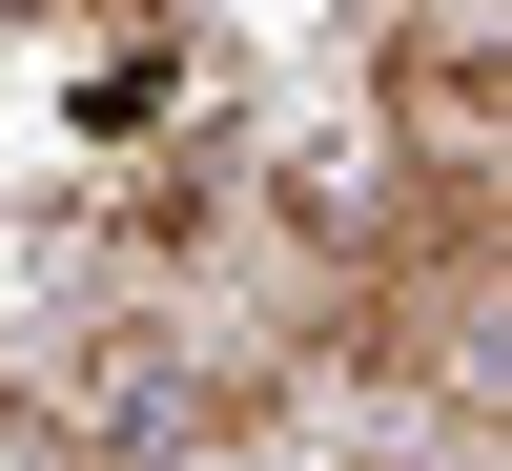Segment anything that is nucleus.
Here are the masks:
<instances>
[{
	"label": "nucleus",
	"instance_id": "obj_1",
	"mask_svg": "<svg viewBox=\"0 0 512 471\" xmlns=\"http://www.w3.org/2000/svg\"><path fill=\"white\" fill-rule=\"evenodd\" d=\"M369 144L410 185H492L512 164V0H390L369 41Z\"/></svg>",
	"mask_w": 512,
	"mask_h": 471
}]
</instances>
